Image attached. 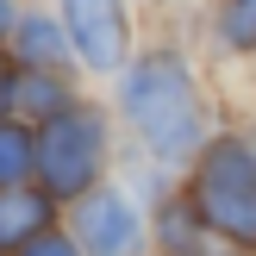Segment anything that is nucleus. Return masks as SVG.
Masks as SVG:
<instances>
[{
  "label": "nucleus",
  "mask_w": 256,
  "mask_h": 256,
  "mask_svg": "<svg viewBox=\"0 0 256 256\" xmlns=\"http://www.w3.org/2000/svg\"><path fill=\"white\" fill-rule=\"evenodd\" d=\"M100 156H106V125L88 106L56 112L50 132L32 144V169L44 175L50 194H88V182L100 175Z\"/></svg>",
  "instance_id": "obj_3"
},
{
  "label": "nucleus",
  "mask_w": 256,
  "mask_h": 256,
  "mask_svg": "<svg viewBox=\"0 0 256 256\" xmlns=\"http://www.w3.org/2000/svg\"><path fill=\"white\" fill-rule=\"evenodd\" d=\"M75 232H82L75 250L88 256H138V244H144V219L125 194H88L75 212Z\"/></svg>",
  "instance_id": "obj_4"
},
{
  "label": "nucleus",
  "mask_w": 256,
  "mask_h": 256,
  "mask_svg": "<svg viewBox=\"0 0 256 256\" xmlns=\"http://www.w3.org/2000/svg\"><path fill=\"white\" fill-rule=\"evenodd\" d=\"M38 232H50V200L44 194H0V250L32 244Z\"/></svg>",
  "instance_id": "obj_6"
},
{
  "label": "nucleus",
  "mask_w": 256,
  "mask_h": 256,
  "mask_svg": "<svg viewBox=\"0 0 256 256\" xmlns=\"http://www.w3.org/2000/svg\"><path fill=\"white\" fill-rule=\"evenodd\" d=\"M62 19H69V38L94 69H119L125 56V6L119 0H62Z\"/></svg>",
  "instance_id": "obj_5"
},
{
  "label": "nucleus",
  "mask_w": 256,
  "mask_h": 256,
  "mask_svg": "<svg viewBox=\"0 0 256 256\" xmlns=\"http://www.w3.org/2000/svg\"><path fill=\"white\" fill-rule=\"evenodd\" d=\"M162 244H169V256H244L238 244H219L188 206H169V212H162Z\"/></svg>",
  "instance_id": "obj_7"
},
{
  "label": "nucleus",
  "mask_w": 256,
  "mask_h": 256,
  "mask_svg": "<svg viewBox=\"0 0 256 256\" xmlns=\"http://www.w3.org/2000/svg\"><path fill=\"white\" fill-rule=\"evenodd\" d=\"M194 219L219 232L225 244L256 250V144L244 138H219L200 156L194 175Z\"/></svg>",
  "instance_id": "obj_2"
},
{
  "label": "nucleus",
  "mask_w": 256,
  "mask_h": 256,
  "mask_svg": "<svg viewBox=\"0 0 256 256\" xmlns=\"http://www.w3.org/2000/svg\"><path fill=\"white\" fill-rule=\"evenodd\" d=\"M6 25H12V12H6V0H0V32H6Z\"/></svg>",
  "instance_id": "obj_14"
},
{
  "label": "nucleus",
  "mask_w": 256,
  "mask_h": 256,
  "mask_svg": "<svg viewBox=\"0 0 256 256\" xmlns=\"http://www.w3.org/2000/svg\"><path fill=\"white\" fill-rule=\"evenodd\" d=\"M125 119L138 125L150 150L162 162L188 156L200 144V100H194V82L175 56H144L132 75H125Z\"/></svg>",
  "instance_id": "obj_1"
},
{
  "label": "nucleus",
  "mask_w": 256,
  "mask_h": 256,
  "mask_svg": "<svg viewBox=\"0 0 256 256\" xmlns=\"http://www.w3.org/2000/svg\"><path fill=\"white\" fill-rule=\"evenodd\" d=\"M19 256H82V250H75L62 232H38L32 244H19Z\"/></svg>",
  "instance_id": "obj_12"
},
{
  "label": "nucleus",
  "mask_w": 256,
  "mask_h": 256,
  "mask_svg": "<svg viewBox=\"0 0 256 256\" xmlns=\"http://www.w3.org/2000/svg\"><path fill=\"white\" fill-rule=\"evenodd\" d=\"M25 169H32V138L19 125H0V188L25 182Z\"/></svg>",
  "instance_id": "obj_10"
},
{
  "label": "nucleus",
  "mask_w": 256,
  "mask_h": 256,
  "mask_svg": "<svg viewBox=\"0 0 256 256\" xmlns=\"http://www.w3.org/2000/svg\"><path fill=\"white\" fill-rule=\"evenodd\" d=\"M219 32H225L232 50H256V0H232L225 19H219Z\"/></svg>",
  "instance_id": "obj_11"
},
{
  "label": "nucleus",
  "mask_w": 256,
  "mask_h": 256,
  "mask_svg": "<svg viewBox=\"0 0 256 256\" xmlns=\"http://www.w3.org/2000/svg\"><path fill=\"white\" fill-rule=\"evenodd\" d=\"M6 106H12V75L0 69V112H6Z\"/></svg>",
  "instance_id": "obj_13"
},
{
  "label": "nucleus",
  "mask_w": 256,
  "mask_h": 256,
  "mask_svg": "<svg viewBox=\"0 0 256 256\" xmlns=\"http://www.w3.org/2000/svg\"><path fill=\"white\" fill-rule=\"evenodd\" d=\"M12 44H19V56L32 62V69H50V62L69 56V38H62L50 19H38V12H32V19H19V38H12Z\"/></svg>",
  "instance_id": "obj_8"
},
{
  "label": "nucleus",
  "mask_w": 256,
  "mask_h": 256,
  "mask_svg": "<svg viewBox=\"0 0 256 256\" xmlns=\"http://www.w3.org/2000/svg\"><path fill=\"white\" fill-rule=\"evenodd\" d=\"M12 106H19V112H44V119H56V112L69 106V88H62L56 75H12Z\"/></svg>",
  "instance_id": "obj_9"
}]
</instances>
